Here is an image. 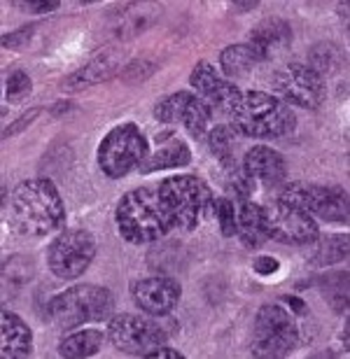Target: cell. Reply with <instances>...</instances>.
Here are the masks:
<instances>
[{
	"mask_svg": "<svg viewBox=\"0 0 350 359\" xmlns=\"http://www.w3.org/2000/svg\"><path fill=\"white\" fill-rule=\"evenodd\" d=\"M119 19L115 26V33L119 38H131L142 31H147L159 17V7H145V5H121V12H112Z\"/></svg>",
	"mask_w": 350,
	"mask_h": 359,
	"instance_id": "obj_23",
	"label": "cell"
},
{
	"mask_svg": "<svg viewBox=\"0 0 350 359\" xmlns=\"http://www.w3.org/2000/svg\"><path fill=\"white\" fill-rule=\"evenodd\" d=\"M142 357H147V359H184V355L180 353V350L168 348L166 343H163V346H156L152 350H147Z\"/></svg>",
	"mask_w": 350,
	"mask_h": 359,
	"instance_id": "obj_37",
	"label": "cell"
},
{
	"mask_svg": "<svg viewBox=\"0 0 350 359\" xmlns=\"http://www.w3.org/2000/svg\"><path fill=\"white\" fill-rule=\"evenodd\" d=\"M154 70H156V66L152 61L140 59V61L128 63V66L124 68V73H121V80H124L126 84H135V82L140 84V82H145Z\"/></svg>",
	"mask_w": 350,
	"mask_h": 359,
	"instance_id": "obj_33",
	"label": "cell"
},
{
	"mask_svg": "<svg viewBox=\"0 0 350 359\" xmlns=\"http://www.w3.org/2000/svg\"><path fill=\"white\" fill-rule=\"evenodd\" d=\"M115 313V297L101 285H75L56 294L47 304V315L56 327L75 329L87 322H103Z\"/></svg>",
	"mask_w": 350,
	"mask_h": 359,
	"instance_id": "obj_5",
	"label": "cell"
},
{
	"mask_svg": "<svg viewBox=\"0 0 350 359\" xmlns=\"http://www.w3.org/2000/svg\"><path fill=\"white\" fill-rule=\"evenodd\" d=\"M299 346V327L295 318L283 306H262L253 325V346L250 353L255 357L276 359L288 357Z\"/></svg>",
	"mask_w": 350,
	"mask_h": 359,
	"instance_id": "obj_8",
	"label": "cell"
},
{
	"mask_svg": "<svg viewBox=\"0 0 350 359\" xmlns=\"http://www.w3.org/2000/svg\"><path fill=\"white\" fill-rule=\"evenodd\" d=\"M241 166L255 184L260 182L264 187H278L281 182H285V177H288V163H285V156L267 145L250 147L245 156H243Z\"/></svg>",
	"mask_w": 350,
	"mask_h": 359,
	"instance_id": "obj_15",
	"label": "cell"
},
{
	"mask_svg": "<svg viewBox=\"0 0 350 359\" xmlns=\"http://www.w3.org/2000/svg\"><path fill=\"white\" fill-rule=\"evenodd\" d=\"M229 114L234 131L257 140L283 138V135L295 131L297 124L292 107L285 100L264 91L241 93L238 103L234 105Z\"/></svg>",
	"mask_w": 350,
	"mask_h": 359,
	"instance_id": "obj_2",
	"label": "cell"
},
{
	"mask_svg": "<svg viewBox=\"0 0 350 359\" xmlns=\"http://www.w3.org/2000/svg\"><path fill=\"white\" fill-rule=\"evenodd\" d=\"M96 238L87 229H63L47 248V266L61 280H75L91 266Z\"/></svg>",
	"mask_w": 350,
	"mask_h": 359,
	"instance_id": "obj_10",
	"label": "cell"
},
{
	"mask_svg": "<svg viewBox=\"0 0 350 359\" xmlns=\"http://www.w3.org/2000/svg\"><path fill=\"white\" fill-rule=\"evenodd\" d=\"M262 56L260 52L248 45V42H241V45H229L227 49H222V54H220V66H222L224 75L236 80V77H245L250 75V70L255 66H260Z\"/></svg>",
	"mask_w": 350,
	"mask_h": 359,
	"instance_id": "obj_22",
	"label": "cell"
},
{
	"mask_svg": "<svg viewBox=\"0 0 350 359\" xmlns=\"http://www.w3.org/2000/svg\"><path fill=\"white\" fill-rule=\"evenodd\" d=\"M31 89H33L31 77L24 70H14L5 82V100L7 103H19V100H24L31 93Z\"/></svg>",
	"mask_w": 350,
	"mask_h": 359,
	"instance_id": "obj_32",
	"label": "cell"
},
{
	"mask_svg": "<svg viewBox=\"0 0 350 359\" xmlns=\"http://www.w3.org/2000/svg\"><path fill=\"white\" fill-rule=\"evenodd\" d=\"M278 198L302 208L311 217L334 222V224H346L348 222V194L341 187L288 182L285 187H281Z\"/></svg>",
	"mask_w": 350,
	"mask_h": 359,
	"instance_id": "obj_9",
	"label": "cell"
},
{
	"mask_svg": "<svg viewBox=\"0 0 350 359\" xmlns=\"http://www.w3.org/2000/svg\"><path fill=\"white\" fill-rule=\"evenodd\" d=\"M348 257V236H325L316 241V250L311 252L309 262L313 266H330Z\"/></svg>",
	"mask_w": 350,
	"mask_h": 359,
	"instance_id": "obj_25",
	"label": "cell"
},
{
	"mask_svg": "<svg viewBox=\"0 0 350 359\" xmlns=\"http://www.w3.org/2000/svg\"><path fill=\"white\" fill-rule=\"evenodd\" d=\"M264 219H267L269 238L283 245H313L320 238L318 222L302 208L285 203L281 198L264 205Z\"/></svg>",
	"mask_w": 350,
	"mask_h": 359,
	"instance_id": "obj_11",
	"label": "cell"
},
{
	"mask_svg": "<svg viewBox=\"0 0 350 359\" xmlns=\"http://www.w3.org/2000/svg\"><path fill=\"white\" fill-rule=\"evenodd\" d=\"M271 87L290 105L316 110L325 100V77L309 63H288L271 75Z\"/></svg>",
	"mask_w": 350,
	"mask_h": 359,
	"instance_id": "obj_12",
	"label": "cell"
},
{
	"mask_svg": "<svg viewBox=\"0 0 350 359\" xmlns=\"http://www.w3.org/2000/svg\"><path fill=\"white\" fill-rule=\"evenodd\" d=\"M17 7H19V10H26V12L47 14V12L59 10V3H33V0H26V3H17Z\"/></svg>",
	"mask_w": 350,
	"mask_h": 359,
	"instance_id": "obj_38",
	"label": "cell"
},
{
	"mask_svg": "<svg viewBox=\"0 0 350 359\" xmlns=\"http://www.w3.org/2000/svg\"><path fill=\"white\" fill-rule=\"evenodd\" d=\"M131 297L142 313L163 318L170 311H175V306L180 304L182 287L175 278L168 276L142 278L131 285Z\"/></svg>",
	"mask_w": 350,
	"mask_h": 359,
	"instance_id": "obj_13",
	"label": "cell"
},
{
	"mask_svg": "<svg viewBox=\"0 0 350 359\" xmlns=\"http://www.w3.org/2000/svg\"><path fill=\"white\" fill-rule=\"evenodd\" d=\"M119 63H121V56L117 52L96 56L94 61H89L84 68H80L77 73L70 75L68 80L61 84V89H66V91H80V89L94 87V84H98V82L110 80V77L117 73Z\"/></svg>",
	"mask_w": 350,
	"mask_h": 359,
	"instance_id": "obj_19",
	"label": "cell"
},
{
	"mask_svg": "<svg viewBox=\"0 0 350 359\" xmlns=\"http://www.w3.org/2000/svg\"><path fill=\"white\" fill-rule=\"evenodd\" d=\"M234 201H236V236L250 250L262 248L269 241L264 205L255 203L250 198H234Z\"/></svg>",
	"mask_w": 350,
	"mask_h": 359,
	"instance_id": "obj_18",
	"label": "cell"
},
{
	"mask_svg": "<svg viewBox=\"0 0 350 359\" xmlns=\"http://www.w3.org/2000/svg\"><path fill=\"white\" fill-rule=\"evenodd\" d=\"M248 45H253L260 52L262 61H269L274 56L283 54L292 45V28L288 21L269 17L260 21L248 35Z\"/></svg>",
	"mask_w": 350,
	"mask_h": 359,
	"instance_id": "obj_16",
	"label": "cell"
},
{
	"mask_svg": "<svg viewBox=\"0 0 350 359\" xmlns=\"http://www.w3.org/2000/svg\"><path fill=\"white\" fill-rule=\"evenodd\" d=\"M210 152L222 161V166L234 163V128L229 124H217L208 135Z\"/></svg>",
	"mask_w": 350,
	"mask_h": 359,
	"instance_id": "obj_29",
	"label": "cell"
},
{
	"mask_svg": "<svg viewBox=\"0 0 350 359\" xmlns=\"http://www.w3.org/2000/svg\"><path fill=\"white\" fill-rule=\"evenodd\" d=\"M33 353V332L17 313L0 311V355L5 359H21Z\"/></svg>",
	"mask_w": 350,
	"mask_h": 359,
	"instance_id": "obj_17",
	"label": "cell"
},
{
	"mask_svg": "<svg viewBox=\"0 0 350 359\" xmlns=\"http://www.w3.org/2000/svg\"><path fill=\"white\" fill-rule=\"evenodd\" d=\"M253 269H255V273H260V276H274V273H278V269H281V262H278L276 257L262 255L255 259Z\"/></svg>",
	"mask_w": 350,
	"mask_h": 359,
	"instance_id": "obj_35",
	"label": "cell"
},
{
	"mask_svg": "<svg viewBox=\"0 0 350 359\" xmlns=\"http://www.w3.org/2000/svg\"><path fill=\"white\" fill-rule=\"evenodd\" d=\"M33 273H35V264H33V259H28V257H24V255H14L3 264L5 283H10L14 287L26 285L28 280L33 278Z\"/></svg>",
	"mask_w": 350,
	"mask_h": 359,
	"instance_id": "obj_30",
	"label": "cell"
},
{
	"mask_svg": "<svg viewBox=\"0 0 350 359\" xmlns=\"http://www.w3.org/2000/svg\"><path fill=\"white\" fill-rule=\"evenodd\" d=\"M10 217L21 236L42 238L61 231L66 222V208L52 180L33 177L14 187L10 196Z\"/></svg>",
	"mask_w": 350,
	"mask_h": 359,
	"instance_id": "obj_1",
	"label": "cell"
},
{
	"mask_svg": "<svg viewBox=\"0 0 350 359\" xmlns=\"http://www.w3.org/2000/svg\"><path fill=\"white\" fill-rule=\"evenodd\" d=\"M257 7H260L257 0H250V3H231L234 12H248V10H257Z\"/></svg>",
	"mask_w": 350,
	"mask_h": 359,
	"instance_id": "obj_40",
	"label": "cell"
},
{
	"mask_svg": "<svg viewBox=\"0 0 350 359\" xmlns=\"http://www.w3.org/2000/svg\"><path fill=\"white\" fill-rule=\"evenodd\" d=\"M210 117H213V107L206 103V100H201L198 96L191 93L189 103H187V107H184L182 119H180L184 124V128H187L191 135H203L206 128H208V124H210Z\"/></svg>",
	"mask_w": 350,
	"mask_h": 359,
	"instance_id": "obj_26",
	"label": "cell"
},
{
	"mask_svg": "<svg viewBox=\"0 0 350 359\" xmlns=\"http://www.w3.org/2000/svg\"><path fill=\"white\" fill-rule=\"evenodd\" d=\"M189 161H191V149L187 147V142L170 138L166 145L159 147L154 154H149L147 159L140 163V170L142 173H154V170L187 166Z\"/></svg>",
	"mask_w": 350,
	"mask_h": 359,
	"instance_id": "obj_21",
	"label": "cell"
},
{
	"mask_svg": "<svg viewBox=\"0 0 350 359\" xmlns=\"http://www.w3.org/2000/svg\"><path fill=\"white\" fill-rule=\"evenodd\" d=\"M191 98L189 91H177L170 93V96H163L159 103L154 105V117L161 121V124H173V121L182 119V112L187 107Z\"/></svg>",
	"mask_w": 350,
	"mask_h": 359,
	"instance_id": "obj_28",
	"label": "cell"
},
{
	"mask_svg": "<svg viewBox=\"0 0 350 359\" xmlns=\"http://www.w3.org/2000/svg\"><path fill=\"white\" fill-rule=\"evenodd\" d=\"M323 294L334 313H344L348 308V273H332L323 278Z\"/></svg>",
	"mask_w": 350,
	"mask_h": 359,
	"instance_id": "obj_27",
	"label": "cell"
},
{
	"mask_svg": "<svg viewBox=\"0 0 350 359\" xmlns=\"http://www.w3.org/2000/svg\"><path fill=\"white\" fill-rule=\"evenodd\" d=\"M115 222L119 236L133 245H147L173 231L161 198L152 187H138L119 198Z\"/></svg>",
	"mask_w": 350,
	"mask_h": 359,
	"instance_id": "obj_3",
	"label": "cell"
},
{
	"mask_svg": "<svg viewBox=\"0 0 350 359\" xmlns=\"http://www.w3.org/2000/svg\"><path fill=\"white\" fill-rule=\"evenodd\" d=\"M341 63H346L344 49L334 42H316L309 52V66L320 75H332L341 68Z\"/></svg>",
	"mask_w": 350,
	"mask_h": 359,
	"instance_id": "obj_24",
	"label": "cell"
},
{
	"mask_svg": "<svg viewBox=\"0 0 350 359\" xmlns=\"http://www.w3.org/2000/svg\"><path fill=\"white\" fill-rule=\"evenodd\" d=\"M31 35H33V26L19 28V31H14V33H7L5 38H3V47H7V49H19L28 38H31Z\"/></svg>",
	"mask_w": 350,
	"mask_h": 359,
	"instance_id": "obj_34",
	"label": "cell"
},
{
	"mask_svg": "<svg viewBox=\"0 0 350 359\" xmlns=\"http://www.w3.org/2000/svg\"><path fill=\"white\" fill-rule=\"evenodd\" d=\"M189 84L196 89L198 98L206 100L213 110H220V112H231L234 105L238 103V98H241L238 87H234V82L224 80L208 61L196 63L189 75Z\"/></svg>",
	"mask_w": 350,
	"mask_h": 359,
	"instance_id": "obj_14",
	"label": "cell"
},
{
	"mask_svg": "<svg viewBox=\"0 0 350 359\" xmlns=\"http://www.w3.org/2000/svg\"><path fill=\"white\" fill-rule=\"evenodd\" d=\"M210 215L217 217V224L227 238L236 236V201L229 196H213Z\"/></svg>",
	"mask_w": 350,
	"mask_h": 359,
	"instance_id": "obj_31",
	"label": "cell"
},
{
	"mask_svg": "<svg viewBox=\"0 0 350 359\" xmlns=\"http://www.w3.org/2000/svg\"><path fill=\"white\" fill-rule=\"evenodd\" d=\"M147 138L133 121L115 126L98 145V166L108 177L119 180L131 170L140 168V163L147 159Z\"/></svg>",
	"mask_w": 350,
	"mask_h": 359,
	"instance_id": "obj_7",
	"label": "cell"
},
{
	"mask_svg": "<svg viewBox=\"0 0 350 359\" xmlns=\"http://www.w3.org/2000/svg\"><path fill=\"white\" fill-rule=\"evenodd\" d=\"M38 114H40V110H38V107H33V110H28L26 114H21V117H19L17 121H14L12 126H7V128H5L3 138H10V135H14V133L24 131L26 126H31V121H33L35 117H38Z\"/></svg>",
	"mask_w": 350,
	"mask_h": 359,
	"instance_id": "obj_36",
	"label": "cell"
},
{
	"mask_svg": "<svg viewBox=\"0 0 350 359\" xmlns=\"http://www.w3.org/2000/svg\"><path fill=\"white\" fill-rule=\"evenodd\" d=\"M177 332V322L156 315H133L119 313L112 315L108 325V339L119 353L142 357L147 350L168 343V339Z\"/></svg>",
	"mask_w": 350,
	"mask_h": 359,
	"instance_id": "obj_6",
	"label": "cell"
},
{
	"mask_svg": "<svg viewBox=\"0 0 350 359\" xmlns=\"http://www.w3.org/2000/svg\"><path fill=\"white\" fill-rule=\"evenodd\" d=\"M105 336L101 329H77L59 341V355L66 359H82L96 355L103 348Z\"/></svg>",
	"mask_w": 350,
	"mask_h": 359,
	"instance_id": "obj_20",
	"label": "cell"
},
{
	"mask_svg": "<svg viewBox=\"0 0 350 359\" xmlns=\"http://www.w3.org/2000/svg\"><path fill=\"white\" fill-rule=\"evenodd\" d=\"M163 210L168 215L170 226L177 231H194L203 217L210 215L213 191L196 175L166 177L156 187Z\"/></svg>",
	"mask_w": 350,
	"mask_h": 359,
	"instance_id": "obj_4",
	"label": "cell"
},
{
	"mask_svg": "<svg viewBox=\"0 0 350 359\" xmlns=\"http://www.w3.org/2000/svg\"><path fill=\"white\" fill-rule=\"evenodd\" d=\"M283 301H285V304H288L297 315H309V306H306V301H302L299 297H285Z\"/></svg>",
	"mask_w": 350,
	"mask_h": 359,
	"instance_id": "obj_39",
	"label": "cell"
}]
</instances>
